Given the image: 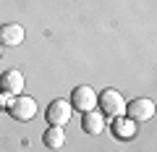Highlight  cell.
Listing matches in <instances>:
<instances>
[{"label": "cell", "mask_w": 157, "mask_h": 152, "mask_svg": "<svg viewBox=\"0 0 157 152\" xmlns=\"http://www.w3.org/2000/svg\"><path fill=\"white\" fill-rule=\"evenodd\" d=\"M126 113H128V118L134 121V123L149 121L152 115H155V102H152L149 97H136V100H131L128 105H126Z\"/></svg>", "instance_id": "4"}, {"label": "cell", "mask_w": 157, "mask_h": 152, "mask_svg": "<svg viewBox=\"0 0 157 152\" xmlns=\"http://www.w3.org/2000/svg\"><path fill=\"white\" fill-rule=\"evenodd\" d=\"M24 37H26V32H24L21 24H3L0 26V45L6 47H18L24 42Z\"/></svg>", "instance_id": "6"}, {"label": "cell", "mask_w": 157, "mask_h": 152, "mask_svg": "<svg viewBox=\"0 0 157 152\" xmlns=\"http://www.w3.org/2000/svg\"><path fill=\"white\" fill-rule=\"evenodd\" d=\"M0 89L8 92V95H21L24 92V73L18 68H11V71L3 73V79H0Z\"/></svg>", "instance_id": "7"}, {"label": "cell", "mask_w": 157, "mask_h": 152, "mask_svg": "<svg viewBox=\"0 0 157 152\" xmlns=\"http://www.w3.org/2000/svg\"><path fill=\"white\" fill-rule=\"evenodd\" d=\"M42 142H45V147H50V150H60V147L66 144V131H63V126H50V129L45 131V136H42Z\"/></svg>", "instance_id": "10"}, {"label": "cell", "mask_w": 157, "mask_h": 152, "mask_svg": "<svg viewBox=\"0 0 157 152\" xmlns=\"http://www.w3.org/2000/svg\"><path fill=\"white\" fill-rule=\"evenodd\" d=\"M0 50H3V45H0Z\"/></svg>", "instance_id": "12"}, {"label": "cell", "mask_w": 157, "mask_h": 152, "mask_svg": "<svg viewBox=\"0 0 157 152\" xmlns=\"http://www.w3.org/2000/svg\"><path fill=\"white\" fill-rule=\"evenodd\" d=\"M94 105H97V95L92 87H76L71 92V107H76L81 113H89V110H94Z\"/></svg>", "instance_id": "5"}, {"label": "cell", "mask_w": 157, "mask_h": 152, "mask_svg": "<svg viewBox=\"0 0 157 152\" xmlns=\"http://www.w3.org/2000/svg\"><path fill=\"white\" fill-rule=\"evenodd\" d=\"M8 113H11V118L26 123V121H32L34 115H37V100H34V97H29V95H18V97H13Z\"/></svg>", "instance_id": "2"}, {"label": "cell", "mask_w": 157, "mask_h": 152, "mask_svg": "<svg viewBox=\"0 0 157 152\" xmlns=\"http://www.w3.org/2000/svg\"><path fill=\"white\" fill-rule=\"evenodd\" d=\"M11 102H13V97L8 92H0V107H11Z\"/></svg>", "instance_id": "11"}, {"label": "cell", "mask_w": 157, "mask_h": 152, "mask_svg": "<svg viewBox=\"0 0 157 152\" xmlns=\"http://www.w3.org/2000/svg\"><path fill=\"white\" fill-rule=\"evenodd\" d=\"M97 105H100L102 113L110 115V118H118V115H123V113H126V100H123V95H121L118 89H110V87H107L102 95H97Z\"/></svg>", "instance_id": "1"}, {"label": "cell", "mask_w": 157, "mask_h": 152, "mask_svg": "<svg viewBox=\"0 0 157 152\" xmlns=\"http://www.w3.org/2000/svg\"><path fill=\"white\" fill-rule=\"evenodd\" d=\"M113 134L118 136V139H131V136L136 134V123L131 118H123V115H118L115 121H113Z\"/></svg>", "instance_id": "9"}, {"label": "cell", "mask_w": 157, "mask_h": 152, "mask_svg": "<svg viewBox=\"0 0 157 152\" xmlns=\"http://www.w3.org/2000/svg\"><path fill=\"white\" fill-rule=\"evenodd\" d=\"M71 113H73L71 102L58 97V100H52L50 105H47V123L50 126H66L68 121H71Z\"/></svg>", "instance_id": "3"}, {"label": "cell", "mask_w": 157, "mask_h": 152, "mask_svg": "<svg viewBox=\"0 0 157 152\" xmlns=\"http://www.w3.org/2000/svg\"><path fill=\"white\" fill-rule=\"evenodd\" d=\"M81 129H84L86 134H92V136H100L102 131H105V118H102L100 113L89 110V113H84V118H81Z\"/></svg>", "instance_id": "8"}]
</instances>
